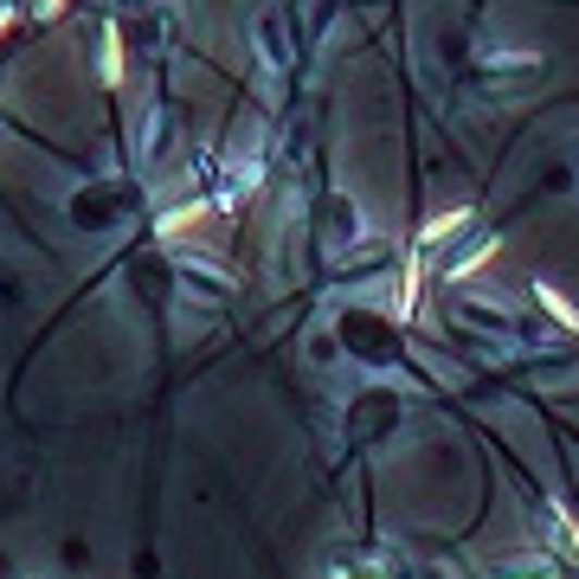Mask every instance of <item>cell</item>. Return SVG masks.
<instances>
[{
	"mask_svg": "<svg viewBox=\"0 0 579 579\" xmlns=\"http://www.w3.org/2000/svg\"><path fill=\"white\" fill-rule=\"evenodd\" d=\"M335 335H342V348H348V355H361V361H373V367L399 361V322H393V316H380V309H342Z\"/></svg>",
	"mask_w": 579,
	"mask_h": 579,
	"instance_id": "cell-1",
	"label": "cell"
},
{
	"mask_svg": "<svg viewBox=\"0 0 579 579\" xmlns=\"http://www.w3.org/2000/svg\"><path fill=\"white\" fill-rule=\"evenodd\" d=\"M130 187H110V181H90L72 194V225L77 232H116V219L130 213Z\"/></svg>",
	"mask_w": 579,
	"mask_h": 579,
	"instance_id": "cell-2",
	"label": "cell"
},
{
	"mask_svg": "<svg viewBox=\"0 0 579 579\" xmlns=\"http://www.w3.org/2000/svg\"><path fill=\"white\" fill-rule=\"evenodd\" d=\"M316 238H322V251H329V258L361 245V213H355V200H348V194H322V200H316Z\"/></svg>",
	"mask_w": 579,
	"mask_h": 579,
	"instance_id": "cell-3",
	"label": "cell"
},
{
	"mask_svg": "<svg viewBox=\"0 0 579 579\" xmlns=\"http://www.w3.org/2000/svg\"><path fill=\"white\" fill-rule=\"evenodd\" d=\"M258 52L271 59V72H296L303 33H296V13H290V7H271V13H258Z\"/></svg>",
	"mask_w": 579,
	"mask_h": 579,
	"instance_id": "cell-4",
	"label": "cell"
},
{
	"mask_svg": "<svg viewBox=\"0 0 579 579\" xmlns=\"http://www.w3.org/2000/svg\"><path fill=\"white\" fill-rule=\"evenodd\" d=\"M168 278H181V271H168L155 251L130 258V284H136V296H148V303H168Z\"/></svg>",
	"mask_w": 579,
	"mask_h": 579,
	"instance_id": "cell-5",
	"label": "cell"
},
{
	"mask_svg": "<svg viewBox=\"0 0 579 579\" xmlns=\"http://www.w3.org/2000/svg\"><path fill=\"white\" fill-rule=\"evenodd\" d=\"M534 72V59H483V84H528Z\"/></svg>",
	"mask_w": 579,
	"mask_h": 579,
	"instance_id": "cell-6",
	"label": "cell"
},
{
	"mask_svg": "<svg viewBox=\"0 0 579 579\" xmlns=\"http://www.w3.org/2000/svg\"><path fill=\"white\" fill-rule=\"evenodd\" d=\"M534 303H541V309H547V316H554L567 335H579V309H574V303H567V296H560L554 284H534Z\"/></svg>",
	"mask_w": 579,
	"mask_h": 579,
	"instance_id": "cell-7",
	"label": "cell"
},
{
	"mask_svg": "<svg viewBox=\"0 0 579 579\" xmlns=\"http://www.w3.org/2000/svg\"><path fill=\"white\" fill-rule=\"evenodd\" d=\"M181 284H187V290H200L207 303H225V278H219L213 264H181Z\"/></svg>",
	"mask_w": 579,
	"mask_h": 579,
	"instance_id": "cell-8",
	"label": "cell"
},
{
	"mask_svg": "<svg viewBox=\"0 0 579 579\" xmlns=\"http://www.w3.org/2000/svg\"><path fill=\"white\" fill-rule=\"evenodd\" d=\"M457 316H464V322H477V329H496V335H515L508 309H490V303H457Z\"/></svg>",
	"mask_w": 579,
	"mask_h": 579,
	"instance_id": "cell-9",
	"label": "cell"
},
{
	"mask_svg": "<svg viewBox=\"0 0 579 579\" xmlns=\"http://www.w3.org/2000/svg\"><path fill=\"white\" fill-rule=\"evenodd\" d=\"M490 251H496V238H477V245H470L464 258H451V264H444V278H451V284H457V278H470V271H477V264H483Z\"/></svg>",
	"mask_w": 579,
	"mask_h": 579,
	"instance_id": "cell-10",
	"label": "cell"
},
{
	"mask_svg": "<svg viewBox=\"0 0 579 579\" xmlns=\"http://www.w3.org/2000/svg\"><path fill=\"white\" fill-rule=\"evenodd\" d=\"M123 72V39H116V26L103 33V77H116Z\"/></svg>",
	"mask_w": 579,
	"mask_h": 579,
	"instance_id": "cell-11",
	"label": "cell"
},
{
	"mask_svg": "<svg viewBox=\"0 0 579 579\" xmlns=\"http://www.w3.org/2000/svg\"><path fill=\"white\" fill-rule=\"evenodd\" d=\"M46 13H59V0H39V20H46Z\"/></svg>",
	"mask_w": 579,
	"mask_h": 579,
	"instance_id": "cell-12",
	"label": "cell"
},
{
	"mask_svg": "<svg viewBox=\"0 0 579 579\" xmlns=\"http://www.w3.org/2000/svg\"><path fill=\"white\" fill-rule=\"evenodd\" d=\"M496 579H541V574H496Z\"/></svg>",
	"mask_w": 579,
	"mask_h": 579,
	"instance_id": "cell-13",
	"label": "cell"
}]
</instances>
